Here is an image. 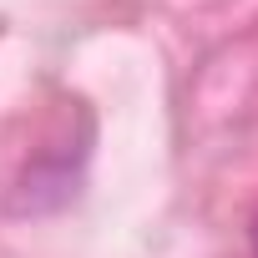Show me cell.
Instances as JSON below:
<instances>
[{"mask_svg": "<svg viewBox=\"0 0 258 258\" xmlns=\"http://www.w3.org/2000/svg\"><path fill=\"white\" fill-rule=\"evenodd\" d=\"M86 147L81 142H51L41 157L26 162V172L16 177L11 192V213H51L76 192V172H81Z\"/></svg>", "mask_w": 258, "mask_h": 258, "instance_id": "cell-1", "label": "cell"}, {"mask_svg": "<svg viewBox=\"0 0 258 258\" xmlns=\"http://www.w3.org/2000/svg\"><path fill=\"white\" fill-rule=\"evenodd\" d=\"M248 243H253V258H258V213H253V223H248Z\"/></svg>", "mask_w": 258, "mask_h": 258, "instance_id": "cell-2", "label": "cell"}]
</instances>
